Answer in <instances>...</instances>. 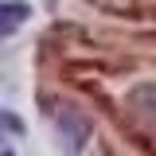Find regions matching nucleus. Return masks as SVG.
Segmentation results:
<instances>
[{
  "label": "nucleus",
  "mask_w": 156,
  "mask_h": 156,
  "mask_svg": "<svg viewBox=\"0 0 156 156\" xmlns=\"http://www.w3.org/2000/svg\"><path fill=\"white\" fill-rule=\"evenodd\" d=\"M58 136H62L66 152H78L86 144V136H90V121L82 113H74V109H62L58 113Z\"/></svg>",
  "instance_id": "nucleus-1"
},
{
  "label": "nucleus",
  "mask_w": 156,
  "mask_h": 156,
  "mask_svg": "<svg viewBox=\"0 0 156 156\" xmlns=\"http://www.w3.org/2000/svg\"><path fill=\"white\" fill-rule=\"evenodd\" d=\"M129 105L136 109L140 121H152L156 125V86H136L133 94H129Z\"/></svg>",
  "instance_id": "nucleus-2"
},
{
  "label": "nucleus",
  "mask_w": 156,
  "mask_h": 156,
  "mask_svg": "<svg viewBox=\"0 0 156 156\" xmlns=\"http://www.w3.org/2000/svg\"><path fill=\"white\" fill-rule=\"evenodd\" d=\"M8 156H12V152H8Z\"/></svg>",
  "instance_id": "nucleus-4"
},
{
  "label": "nucleus",
  "mask_w": 156,
  "mask_h": 156,
  "mask_svg": "<svg viewBox=\"0 0 156 156\" xmlns=\"http://www.w3.org/2000/svg\"><path fill=\"white\" fill-rule=\"evenodd\" d=\"M27 12H31L27 4H20V0H12V4H8V0H4V4H0V39L12 35L20 23L27 20Z\"/></svg>",
  "instance_id": "nucleus-3"
}]
</instances>
